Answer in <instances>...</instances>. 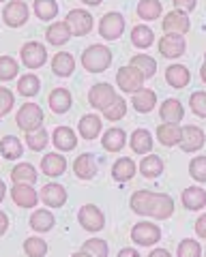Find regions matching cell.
Masks as SVG:
<instances>
[{
    "label": "cell",
    "mask_w": 206,
    "mask_h": 257,
    "mask_svg": "<svg viewBox=\"0 0 206 257\" xmlns=\"http://www.w3.org/2000/svg\"><path fill=\"white\" fill-rule=\"evenodd\" d=\"M131 210L142 216H153V219H170L174 214V199L165 193H153V191H136L131 195Z\"/></svg>",
    "instance_id": "cell-1"
},
{
    "label": "cell",
    "mask_w": 206,
    "mask_h": 257,
    "mask_svg": "<svg viewBox=\"0 0 206 257\" xmlns=\"http://www.w3.org/2000/svg\"><path fill=\"white\" fill-rule=\"evenodd\" d=\"M82 64L90 73H101L112 64V52L106 45H90L82 54Z\"/></svg>",
    "instance_id": "cell-2"
},
{
    "label": "cell",
    "mask_w": 206,
    "mask_h": 257,
    "mask_svg": "<svg viewBox=\"0 0 206 257\" xmlns=\"http://www.w3.org/2000/svg\"><path fill=\"white\" fill-rule=\"evenodd\" d=\"M125 32V18L121 13L116 11H110L101 18V24H99V35L106 39V41H116L121 39Z\"/></svg>",
    "instance_id": "cell-3"
},
{
    "label": "cell",
    "mask_w": 206,
    "mask_h": 257,
    "mask_svg": "<svg viewBox=\"0 0 206 257\" xmlns=\"http://www.w3.org/2000/svg\"><path fill=\"white\" fill-rule=\"evenodd\" d=\"M65 24L73 37H84L92 30V15L84 9H71L65 18Z\"/></svg>",
    "instance_id": "cell-4"
},
{
    "label": "cell",
    "mask_w": 206,
    "mask_h": 257,
    "mask_svg": "<svg viewBox=\"0 0 206 257\" xmlns=\"http://www.w3.org/2000/svg\"><path fill=\"white\" fill-rule=\"evenodd\" d=\"M131 240L140 246H153L161 240V229L157 227L155 223L142 221L131 229Z\"/></svg>",
    "instance_id": "cell-5"
},
{
    "label": "cell",
    "mask_w": 206,
    "mask_h": 257,
    "mask_svg": "<svg viewBox=\"0 0 206 257\" xmlns=\"http://www.w3.org/2000/svg\"><path fill=\"white\" fill-rule=\"evenodd\" d=\"M144 75L140 73V71L136 67H123V69H118V73H116V84L121 86V90L123 92H138L142 90V86H144Z\"/></svg>",
    "instance_id": "cell-6"
},
{
    "label": "cell",
    "mask_w": 206,
    "mask_h": 257,
    "mask_svg": "<svg viewBox=\"0 0 206 257\" xmlns=\"http://www.w3.org/2000/svg\"><path fill=\"white\" fill-rule=\"evenodd\" d=\"M77 221H80V225L86 231H101L106 227V216L94 204L82 206L80 212H77Z\"/></svg>",
    "instance_id": "cell-7"
},
{
    "label": "cell",
    "mask_w": 206,
    "mask_h": 257,
    "mask_svg": "<svg viewBox=\"0 0 206 257\" xmlns=\"http://www.w3.org/2000/svg\"><path fill=\"white\" fill-rule=\"evenodd\" d=\"M18 124L20 128H24V131H35V128L41 126L43 122V111L41 107L37 105V103H26V105H22L20 111H18Z\"/></svg>",
    "instance_id": "cell-8"
},
{
    "label": "cell",
    "mask_w": 206,
    "mask_h": 257,
    "mask_svg": "<svg viewBox=\"0 0 206 257\" xmlns=\"http://www.w3.org/2000/svg\"><path fill=\"white\" fill-rule=\"evenodd\" d=\"M116 92H114V88L110 86V84H94L90 90H88V103L94 107V109H106V107H110L114 103V99H116Z\"/></svg>",
    "instance_id": "cell-9"
},
{
    "label": "cell",
    "mask_w": 206,
    "mask_h": 257,
    "mask_svg": "<svg viewBox=\"0 0 206 257\" xmlns=\"http://www.w3.org/2000/svg\"><path fill=\"white\" fill-rule=\"evenodd\" d=\"M189 26H191V24H189L187 13L180 11V9L170 11L163 18V24H161V28L165 30V35H185V32L189 30Z\"/></svg>",
    "instance_id": "cell-10"
},
{
    "label": "cell",
    "mask_w": 206,
    "mask_h": 257,
    "mask_svg": "<svg viewBox=\"0 0 206 257\" xmlns=\"http://www.w3.org/2000/svg\"><path fill=\"white\" fill-rule=\"evenodd\" d=\"M47 60V52H45V47L41 43H37V41H30L22 47V62L26 64L28 69H39V67H43Z\"/></svg>",
    "instance_id": "cell-11"
},
{
    "label": "cell",
    "mask_w": 206,
    "mask_h": 257,
    "mask_svg": "<svg viewBox=\"0 0 206 257\" xmlns=\"http://www.w3.org/2000/svg\"><path fill=\"white\" fill-rule=\"evenodd\" d=\"M206 142V135L200 126L195 124H187L183 126V138H180V148H183L185 152H195L200 150L204 146Z\"/></svg>",
    "instance_id": "cell-12"
},
{
    "label": "cell",
    "mask_w": 206,
    "mask_h": 257,
    "mask_svg": "<svg viewBox=\"0 0 206 257\" xmlns=\"http://www.w3.org/2000/svg\"><path fill=\"white\" fill-rule=\"evenodd\" d=\"M185 47L183 35H165L159 39V54L163 58H178L185 54Z\"/></svg>",
    "instance_id": "cell-13"
},
{
    "label": "cell",
    "mask_w": 206,
    "mask_h": 257,
    "mask_svg": "<svg viewBox=\"0 0 206 257\" xmlns=\"http://www.w3.org/2000/svg\"><path fill=\"white\" fill-rule=\"evenodd\" d=\"M3 18H5L7 26L18 28V26H22V24H26V20H28V7L24 5L22 0H13V3L7 5Z\"/></svg>",
    "instance_id": "cell-14"
},
{
    "label": "cell",
    "mask_w": 206,
    "mask_h": 257,
    "mask_svg": "<svg viewBox=\"0 0 206 257\" xmlns=\"http://www.w3.org/2000/svg\"><path fill=\"white\" fill-rule=\"evenodd\" d=\"M41 202L45 206H50V208H60V206H65L67 202V191L62 184L58 182H52V184H45V187L41 189Z\"/></svg>",
    "instance_id": "cell-15"
},
{
    "label": "cell",
    "mask_w": 206,
    "mask_h": 257,
    "mask_svg": "<svg viewBox=\"0 0 206 257\" xmlns=\"http://www.w3.org/2000/svg\"><path fill=\"white\" fill-rule=\"evenodd\" d=\"M11 197L20 208H33V206H37V199H41V197H37V193L30 184H24V182L15 184L11 189Z\"/></svg>",
    "instance_id": "cell-16"
},
{
    "label": "cell",
    "mask_w": 206,
    "mask_h": 257,
    "mask_svg": "<svg viewBox=\"0 0 206 257\" xmlns=\"http://www.w3.org/2000/svg\"><path fill=\"white\" fill-rule=\"evenodd\" d=\"M180 138H183V126L172 122H163L157 126V140L161 146H176V144H180Z\"/></svg>",
    "instance_id": "cell-17"
},
{
    "label": "cell",
    "mask_w": 206,
    "mask_h": 257,
    "mask_svg": "<svg viewBox=\"0 0 206 257\" xmlns=\"http://www.w3.org/2000/svg\"><path fill=\"white\" fill-rule=\"evenodd\" d=\"M159 116L163 122H172V124H178L180 120H183L185 111H183V105H180L178 99H168L161 103L159 107Z\"/></svg>",
    "instance_id": "cell-18"
},
{
    "label": "cell",
    "mask_w": 206,
    "mask_h": 257,
    "mask_svg": "<svg viewBox=\"0 0 206 257\" xmlns=\"http://www.w3.org/2000/svg\"><path fill=\"white\" fill-rule=\"evenodd\" d=\"M73 172H75L77 178L92 180L94 174H97V161H94L92 155H80L73 163Z\"/></svg>",
    "instance_id": "cell-19"
},
{
    "label": "cell",
    "mask_w": 206,
    "mask_h": 257,
    "mask_svg": "<svg viewBox=\"0 0 206 257\" xmlns=\"http://www.w3.org/2000/svg\"><path fill=\"white\" fill-rule=\"evenodd\" d=\"M165 79H168V84L172 88H185L189 84V79H191V73H189L185 64H170L165 69Z\"/></svg>",
    "instance_id": "cell-20"
},
{
    "label": "cell",
    "mask_w": 206,
    "mask_h": 257,
    "mask_svg": "<svg viewBox=\"0 0 206 257\" xmlns=\"http://www.w3.org/2000/svg\"><path fill=\"white\" fill-rule=\"evenodd\" d=\"M47 103H50L52 111H56V114H65V111L71 107V103H73V96H71V92L65 90V88H54V90L50 92Z\"/></svg>",
    "instance_id": "cell-21"
},
{
    "label": "cell",
    "mask_w": 206,
    "mask_h": 257,
    "mask_svg": "<svg viewBox=\"0 0 206 257\" xmlns=\"http://www.w3.org/2000/svg\"><path fill=\"white\" fill-rule=\"evenodd\" d=\"M41 172L45 176H52V178H56V176H62L67 172V161L62 159L60 155H45L43 161H41Z\"/></svg>",
    "instance_id": "cell-22"
},
{
    "label": "cell",
    "mask_w": 206,
    "mask_h": 257,
    "mask_svg": "<svg viewBox=\"0 0 206 257\" xmlns=\"http://www.w3.org/2000/svg\"><path fill=\"white\" fill-rule=\"evenodd\" d=\"M136 172H138L136 163H133L131 159H127V157L118 159L116 163L112 165V178H114V180H118V182H127V180H131L133 176H136Z\"/></svg>",
    "instance_id": "cell-23"
},
{
    "label": "cell",
    "mask_w": 206,
    "mask_h": 257,
    "mask_svg": "<svg viewBox=\"0 0 206 257\" xmlns=\"http://www.w3.org/2000/svg\"><path fill=\"white\" fill-rule=\"evenodd\" d=\"M183 204L187 210H202L206 206V191L200 187H189L183 191Z\"/></svg>",
    "instance_id": "cell-24"
},
{
    "label": "cell",
    "mask_w": 206,
    "mask_h": 257,
    "mask_svg": "<svg viewBox=\"0 0 206 257\" xmlns=\"http://www.w3.org/2000/svg\"><path fill=\"white\" fill-rule=\"evenodd\" d=\"M133 107H136L140 114H148V111H153V107L157 105V94L153 90H148V88H142L133 94Z\"/></svg>",
    "instance_id": "cell-25"
},
{
    "label": "cell",
    "mask_w": 206,
    "mask_h": 257,
    "mask_svg": "<svg viewBox=\"0 0 206 257\" xmlns=\"http://www.w3.org/2000/svg\"><path fill=\"white\" fill-rule=\"evenodd\" d=\"M73 69H75V60H73V56L67 54V52H60L54 56V60H52V71L56 73L58 77H69L71 73H73Z\"/></svg>",
    "instance_id": "cell-26"
},
{
    "label": "cell",
    "mask_w": 206,
    "mask_h": 257,
    "mask_svg": "<svg viewBox=\"0 0 206 257\" xmlns=\"http://www.w3.org/2000/svg\"><path fill=\"white\" fill-rule=\"evenodd\" d=\"M125 142H127V135L123 128H108L106 135L101 138V144H103V148H106L108 152H118L123 146H125Z\"/></svg>",
    "instance_id": "cell-27"
},
{
    "label": "cell",
    "mask_w": 206,
    "mask_h": 257,
    "mask_svg": "<svg viewBox=\"0 0 206 257\" xmlns=\"http://www.w3.org/2000/svg\"><path fill=\"white\" fill-rule=\"evenodd\" d=\"M52 140H54V146H56L58 150H73L77 146V138L69 126H58L56 131H54Z\"/></svg>",
    "instance_id": "cell-28"
},
{
    "label": "cell",
    "mask_w": 206,
    "mask_h": 257,
    "mask_svg": "<svg viewBox=\"0 0 206 257\" xmlns=\"http://www.w3.org/2000/svg\"><path fill=\"white\" fill-rule=\"evenodd\" d=\"M77 128H80V135H82V138L90 142V140H94V138H97V135L101 133V120H99V116H94V114L82 116Z\"/></svg>",
    "instance_id": "cell-29"
},
{
    "label": "cell",
    "mask_w": 206,
    "mask_h": 257,
    "mask_svg": "<svg viewBox=\"0 0 206 257\" xmlns=\"http://www.w3.org/2000/svg\"><path fill=\"white\" fill-rule=\"evenodd\" d=\"M131 148L138 155H148L150 148H153V135H150L146 128H138L131 135Z\"/></svg>",
    "instance_id": "cell-30"
},
{
    "label": "cell",
    "mask_w": 206,
    "mask_h": 257,
    "mask_svg": "<svg viewBox=\"0 0 206 257\" xmlns=\"http://www.w3.org/2000/svg\"><path fill=\"white\" fill-rule=\"evenodd\" d=\"M140 174L144 178H157L163 174V161L157 155H148L144 161H140Z\"/></svg>",
    "instance_id": "cell-31"
},
{
    "label": "cell",
    "mask_w": 206,
    "mask_h": 257,
    "mask_svg": "<svg viewBox=\"0 0 206 257\" xmlns=\"http://www.w3.org/2000/svg\"><path fill=\"white\" fill-rule=\"evenodd\" d=\"M45 37H47V41H50L52 45H65L69 41L71 32H69V26L65 22H56V24H52V26L47 28Z\"/></svg>",
    "instance_id": "cell-32"
},
{
    "label": "cell",
    "mask_w": 206,
    "mask_h": 257,
    "mask_svg": "<svg viewBox=\"0 0 206 257\" xmlns=\"http://www.w3.org/2000/svg\"><path fill=\"white\" fill-rule=\"evenodd\" d=\"M0 152H3V157L5 159H9V161H15V159H20L22 157V142L18 138H13V135H7V138L0 140Z\"/></svg>",
    "instance_id": "cell-33"
},
{
    "label": "cell",
    "mask_w": 206,
    "mask_h": 257,
    "mask_svg": "<svg viewBox=\"0 0 206 257\" xmlns=\"http://www.w3.org/2000/svg\"><path fill=\"white\" fill-rule=\"evenodd\" d=\"M131 67H136L146 79H148V77H153V75L157 73V60H155V58H150V56H146V54L133 56V58H131Z\"/></svg>",
    "instance_id": "cell-34"
},
{
    "label": "cell",
    "mask_w": 206,
    "mask_h": 257,
    "mask_svg": "<svg viewBox=\"0 0 206 257\" xmlns=\"http://www.w3.org/2000/svg\"><path fill=\"white\" fill-rule=\"evenodd\" d=\"M155 41V35L153 30H150L148 26H136L131 30V43L140 47V50H146V47H150Z\"/></svg>",
    "instance_id": "cell-35"
},
{
    "label": "cell",
    "mask_w": 206,
    "mask_h": 257,
    "mask_svg": "<svg viewBox=\"0 0 206 257\" xmlns=\"http://www.w3.org/2000/svg\"><path fill=\"white\" fill-rule=\"evenodd\" d=\"M11 178L15 180V184H20V182L30 184V182L37 180V170L30 163H20L11 170Z\"/></svg>",
    "instance_id": "cell-36"
},
{
    "label": "cell",
    "mask_w": 206,
    "mask_h": 257,
    "mask_svg": "<svg viewBox=\"0 0 206 257\" xmlns=\"http://www.w3.org/2000/svg\"><path fill=\"white\" fill-rule=\"evenodd\" d=\"M54 223H56L54 221V214L47 210H37L30 216V227L35 231H50L54 227Z\"/></svg>",
    "instance_id": "cell-37"
},
{
    "label": "cell",
    "mask_w": 206,
    "mask_h": 257,
    "mask_svg": "<svg viewBox=\"0 0 206 257\" xmlns=\"http://www.w3.org/2000/svg\"><path fill=\"white\" fill-rule=\"evenodd\" d=\"M56 13H58L56 0H35V15L39 20L50 22L56 18Z\"/></svg>",
    "instance_id": "cell-38"
},
{
    "label": "cell",
    "mask_w": 206,
    "mask_h": 257,
    "mask_svg": "<svg viewBox=\"0 0 206 257\" xmlns=\"http://www.w3.org/2000/svg\"><path fill=\"white\" fill-rule=\"evenodd\" d=\"M138 15L142 20H157L161 15V3L159 0H142L138 5Z\"/></svg>",
    "instance_id": "cell-39"
},
{
    "label": "cell",
    "mask_w": 206,
    "mask_h": 257,
    "mask_svg": "<svg viewBox=\"0 0 206 257\" xmlns=\"http://www.w3.org/2000/svg\"><path fill=\"white\" fill-rule=\"evenodd\" d=\"M39 88H41V82H39V77L33 73L20 77V82H18V92L22 96H35L39 92Z\"/></svg>",
    "instance_id": "cell-40"
},
{
    "label": "cell",
    "mask_w": 206,
    "mask_h": 257,
    "mask_svg": "<svg viewBox=\"0 0 206 257\" xmlns=\"http://www.w3.org/2000/svg\"><path fill=\"white\" fill-rule=\"evenodd\" d=\"M26 144L30 146V150H43L47 146V131L45 128H35V131H28L26 133Z\"/></svg>",
    "instance_id": "cell-41"
},
{
    "label": "cell",
    "mask_w": 206,
    "mask_h": 257,
    "mask_svg": "<svg viewBox=\"0 0 206 257\" xmlns=\"http://www.w3.org/2000/svg\"><path fill=\"white\" fill-rule=\"evenodd\" d=\"M24 251H26L28 257H43L47 253V244H45V240L41 238H26V242H24Z\"/></svg>",
    "instance_id": "cell-42"
},
{
    "label": "cell",
    "mask_w": 206,
    "mask_h": 257,
    "mask_svg": "<svg viewBox=\"0 0 206 257\" xmlns=\"http://www.w3.org/2000/svg\"><path fill=\"white\" fill-rule=\"evenodd\" d=\"M18 71H20V67L11 56H0V79H3V82L13 79L15 75H18Z\"/></svg>",
    "instance_id": "cell-43"
},
{
    "label": "cell",
    "mask_w": 206,
    "mask_h": 257,
    "mask_svg": "<svg viewBox=\"0 0 206 257\" xmlns=\"http://www.w3.org/2000/svg\"><path fill=\"white\" fill-rule=\"evenodd\" d=\"M125 114H127V103H125L123 96H116L112 105L103 109V116H106L108 120H112V122H116V120H121Z\"/></svg>",
    "instance_id": "cell-44"
},
{
    "label": "cell",
    "mask_w": 206,
    "mask_h": 257,
    "mask_svg": "<svg viewBox=\"0 0 206 257\" xmlns=\"http://www.w3.org/2000/svg\"><path fill=\"white\" fill-rule=\"evenodd\" d=\"M84 251L90 253L92 257H108L110 248H108L106 240H101V238H90V240H86V242H84Z\"/></svg>",
    "instance_id": "cell-45"
},
{
    "label": "cell",
    "mask_w": 206,
    "mask_h": 257,
    "mask_svg": "<svg viewBox=\"0 0 206 257\" xmlns=\"http://www.w3.org/2000/svg\"><path fill=\"white\" fill-rule=\"evenodd\" d=\"M202 255V246L195 242L191 238H185L180 240L178 244V251H176V257H200Z\"/></svg>",
    "instance_id": "cell-46"
},
{
    "label": "cell",
    "mask_w": 206,
    "mask_h": 257,
    "mask_svg": "<svg viewBox=\"0 0 206 257\" xmlns=\"http://www.w3.org/2000/svg\"><path fill=\"white\" fill-rule=\"evenodd\" d=\"M189 174L197 182H206V157H195L189 165Z\"/></svg>",
    "instance_id": "cell-47"
},
{
    "label": "cell",
    "mask_w": 206,
    "mask_h": 257,
    "mask_svg": "<svg viewBox=\"0 0 206 257\" xmlns=\"http://www.w3.org/2000/svg\"><path fill=\"white\" fill-rule=\"evenodd\" d=\"M189 105H191V111L197 114L200 118H206V92L197 90L191 94V99H189Z\"/></svg>",
    "instance_id": "cell-48"
},
{
    "label": "cell",
    "mask_w": 206,
    "mask_h": 257,
    "mask_svg": "<svg viewBox=\"0 0 206 257\" xmlns=\"http://www.w3.org/2000/svg\"><path fill=\"white\" fill-rule=\"evenodd\" d=\"M13 107V94L7 90V88H0V114H7Z\"/></svg>",
    "instance_id": "cell-49"
},
{
    "label": "cell",
    "mask_w": 206,
    "mask_h": 257,
    "mask_svg": "<svg viewBox=\"0 0 206 257\" xmlns=\"http://www.w3.org/2000/svg\"><path fill=\"white\" fill-rule=\"evenodd\" d=\"M172 3H174V7H176V9L185 11V13L193 11V7H195V0H172Z\"/></svg>",
    "instance_id": "cell-50"
},
{
    "label": "cell",
    "mask_w": 206,
    "mask_h": 257,
    "mask_svg": "<svg viewBox=\"0 0 206 257\" xmlns=\"http://www.w3.org/2000/svg\"><path fill=\"white\" fill-rule=\"evenodd\" d=\"M195 231H197V236H200V238H206V214L197 216V221H195Z\"/></svg>",
    "instance_id": "cell-51"
},
{
    "label": "cell",
    "mask_w": 206,
    "mask_h": 257,
    "mask_svg": "<svg viewBox=\"0 0 206 257\" xmlns=\"http://www.w3.org/2000/svg\"><path fill=\"white\" fill-rule=\"evenodd\" d=\"M116 257H140V253L136 251V248H129V246H125V248H121V253H118Z\"/></svg>",
    "instance_id": "cell-52"
},
{
    "label": "cell",
    "mask_w": 206,
    "mask_h": 257,
    "mask_svg": "<svg viewBox=\"0 0 206 257\" xmlns=\"http://www.w3.org/2000/svg\"><path fill=\"white\" fill-rule=\"evenodd\" d=\"M7 227H9V219H7L5 212H0V236L7 231Z\"/></svg>",
    "instance_id": "cell-53"
},
{
    "label": "cell",
    "mask_w": 206,
    "mask_h": 257,
    "mask_svg": "<svg viewBox=\"0 0 206 257\" xmlns=\"http://www.w3.org/2000/svg\"><path fill=\"white\" fill-rule=\"evenodd\" d=\"M148 257H172L168 251H165V248H155V251L153 253H150Z\"/></svg>",
    "instance_id": "cell-54"
},
{
    "label": "cell",
    "mask_w": 206,
    "mask_h": 257,
    "mask_svg": "<svg viewBox=\"0 0 206 257\" xmlns=\"http://www.w3.org/2000/svg\"><path fill=\"white\" fill-rule=\"evenodd\" d=\"M84 5H88V7H97V5H101L103 0H82Z\"/></svg>",
    "instance_id": "cell-55"
},
{
    "label": "cell",
    "mask_w": 206,
    "mask_h": 257,
    "mask_svg": "<svg viewBox=\"0 0 206 257\" xmlns=\"http://www.w3.org/2000/svg\"><path fill=\"white\" fill-rule=\"evenodd\" d=\"M5 193H7V187H5V182H3V180H0V202H3Z\"/></svg>",
    "instance_id": "cell-56"
},
{
    "label": "cell",
    "mask_w": 206,
    "mask_h": 257,
    "mask_svg": "<svg viewBox=\"0 0 206 257\" xmlns=\"http://www.w3.org/2000/svg\"><path fill=\"white\" fill-rule=\"evenodd\" d=\"M200 77H202V82L206 84V62L202 64V69H200Z\"/></svg>",
    "instance_id": "cell-57"
},
{
    "label": "cell",
    "mask_w": 206,
    "mask_h": 257,
    "mask_svg": "<svg viewBox=\"0 0 206 257\" xmlns=\"http://www.w3.org/2000/svg\"><path fill=\"white\" fill-rule=\"evenodd\" d=\"M71 257H92L90 253H86V251H80V253H73Z\"/></svg>",
    "instance_id": "cell-58"
},
{
    "label": "cell",
    "mask_w": 206,
    "mask_h": 257,
    "mask_svg": "<svg viewBox=\"0 0 206 257\" xmlns=\"http://www.w3.org/2000/svg\"><path fill=\"white\" fill-rule=\"evenodd\" d=\"M0 118H3V114H0Z\"/></svg>",
    "instance_id": "cell-59"
},
{
    "label": "cell",
    "mask_w": 206,
    "mask_h": 257,
    "mask_svg": "<svg viewBox=\"0 0 206 257\" xmlns=\"http://www.w3.org/2000/svg\"><path fill=\"white\" fill-rule=\"evenodd\" d=\"M0 3H3V0H0Z\"/></svg>",
    "instance_id": "cell-60"
}]
</instances>
